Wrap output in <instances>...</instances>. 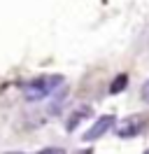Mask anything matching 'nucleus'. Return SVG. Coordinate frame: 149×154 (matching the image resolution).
Masks as SVG:
<instances>
[{
    "label": "nucleus",
    "mask_w": 149,
    "mask_h": 154,
    "mask_svg": "<svg viewBox=\"0 0 149 154\" xmlns=\"http://www.w3.org/2000/svg\"><path fill=\"white\" fill-rule=\"evenodd\" d=\"M74 154H93L91 149H82V152H74Z\"/></svg>",
    "instance_id": "nucleus-8"
},
{
    "label": "nucleus",
    "mask_w": 149,
    "mask_h": 154,
    "mask_svg": "<svg viewBox=\"0 0 149 154\" xmlns=\"http://www.w3.org/2000/svg\"><path fill=\"white\" fill-rule=\"evenodd\" d=\"M142 96H144V100L149 103V82H144V87H142Z\"/></svg>",
    "instance_id": "nucleus-7"
},
{
    "label": "nucleus",
    "mask_w": 149,
    "mask_h": 154,
    "mask_svg": "<svg viewBox=\"0 0 149 154\" xmlns=\"http://www.w3.org/2000/svg\"><path fill=\"white\" fill-rule=\"evenodd\" d=\"M144 154H149V149H147V152H144Z\"/></svg>",
    "instance_id": "nucleus-9"
},
{
    "label": "nucleus",
    "mask_w": 149,
    "mask_h": 154,
    "mask_svg": "<svg viewBox=\"0 0 149 154\" xmlns=\"http://www.w3.org/2000/svg\"><path fill=\"white\" fill-rule=\"evenodd\" d=\"M114 124H117V122H114V117H112V115H102V117H98V119L93 122V126L82 135V140H86V143H93V140L102 138L107 131H112V128H114Z\"/></svg>",
    "instance_id": "nucleus-3"
},
{
    "label": "nucleus",
    "mask_w": 149,
    "mask_h": 154,
    "mask_svg": "<svg viewBox=\"0 0 149 154\" xmlns=\"http://www.w3.org/2000/svg\"><path fill=\"white\" fill-rule=\"evenodd\" d=\"M7 154H23V152H7ZM35 154H65L61 147H47V149H40Z\"/></svg>",
    "instance_id": "nucleus-6"
},
{
    "label": "nucleus",
    "mask_w": 149,
    "mask_h": 154,
    "mask_svg": "<svg viewBox=\"0 0 149 154\" xmlns=\"http://www.w3.org/2000/svg\"><path fill=\"white\" fill-rule=\"evenodd\" d=\"M63 87V77L61 75H42V77H33L28 82H21V94L28 103H40L49 98L51 94H56Z\"/></svg>",
    "instance_id": "nucleus-1"
},
{
    "label": "nucleus",
    "mask_w": 149,
    "mask_h": 154,
    "mask_svg": "<svg viewBox=\"0 0 149 154\" xmlns=\"http://www.w3.org/2000/svg\"><path fill=\"white\" fill-rule=\"evenodd\" d=\"M117 128V138H123V140H130L140 135L144 128H147V117L144 115H130V117H123L119 124H114Z\"/></svg>",
    "instance_id": "nucleus-2"
},
{
    "label": "nucleus",
    "mask_w": 149,
    "mask_h": 154,
    "mask_svg": "<svg viewBox=\"0 0 149 154\" xmlns=\"http://www.w3.org/2000/svg\"><path fill=\"white\" fill-rule=\"evenodd\" d=\"M86 117H91V105H79L77 110H72L70 115L65 117V131H70V133H72V131L82 124Z\"/></svg>",
    "instance_id": "nucleus-4"
},
{
    "label": "nucleus",
    "mask_w": 149,
    "mask_h": 154,
    "mask_svg": "<svg viewBox=\"0 0 149 154\" xmlns=\"http://www.w3.org/2000/svg\"><path fill=\"white\" fill-rule=\"evenodd\" d=\"M126 87H128V77L119 75V77H114V82H112V87H110V94H119V91H123Z\"/></svg>",
    "instance_id": "nucleus-5"
}]
</instances>
